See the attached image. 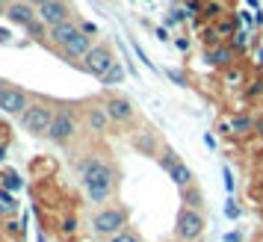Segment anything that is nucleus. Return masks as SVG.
<instances>
[{
    "instance_id": "obj_18",
    "label": "nucleus",
    "mask_w": 263,
    "mask_h": 242,
    "mask_svg": "<svg viewBox=\"0 0 263 242\" xmlns=\"http://www.w3.org/2000/svg\"><path fill=\"white\" fill-rule=\"evenodd\" d=\"M109 242H139L133 233H116V236H109Z\"/></svg>"
},
{
    "instance_id": "obj_13",
    "label": "nucleus",
    "mask_w": 263,
    "mask_h": 242,
    "mask_svg": "<svg viewBox=\"0 0 263 242\" xmlns=\"http://www.w3.org/2000/svg\"><path fill=\"white\" fill-rule=\"evenodd\" d=\"M92 50V42H89V36H86L83 30H80V36H74L68 45H65V53L68 56H86Z\"/></svg>"
},
{
    "instance_id": "obj_22",
    "label": "nucleus",
    "mask_w": 263,
    "mask_h": 242,
    "mask_svg": "<svg viewBox=\"0 0 263 242\" xmlns=\"http://www.w3.org/2000/svg\"><path fill=\"white\" fill-rule=\"evenodd\" d=\"M0 42H6V30H0Z\"/></svg>"
},
{
    "instance_id": "obj_23",
    "label": "nucleus",
    "mask_w": 263,
    "mask_h": 242,
    "mask_svg": "<svg viewBox=\"0 0 263 242\" xmlns=\"http://www.w3.org/2000/svg\"><path fill=\"white\" fill-rule=\"evenodd\" d=\"M3 92H6V86H3V80H0V95H3Z\"/></svg>"
},
{
    "instance_id": "obj_17",
    "label": "nucleus",
    "mask_w": 263,
    "mask_h": 242,
    "mask_svg": "<svg viewBox=\"0 0 263 242\" xmlns=\"http://www.w3.org/2000/svg\"><path fill=\"white\" fill-rule=\"evenodd\" d=\"M228 56H231L228 50H213V53H210V62H219V65H222V62H228Z\"/></svg>"
},
{
    "instance_id": "obj_19",
    "label": "nucleus",
    "mask_w": 263,
    "mask_h": 242,
    "mask_svg": "<svg viewBox=\"0 0 263 242\" xmlns=\"http://www.w3.org/2000/svg\"><path fill=\"white\" fill-rule=\"evenodd\" d=\"M83 33L86 36H95V24H83Z\"/></svg>"
},
{
    "instance_id": "obj_3",
    "label": "nucleus",
    "mask_w": 263,
    "mask_h": 242,
    "mask_svg": "<svg viewBox=\"0 0 263 242\" xmlns=\"http://www.w3.org/2000/svg\"><path fill=\"white\" fill-rule=\"evenodd\" d=\"M116 65V59H112V53H109V48H104V45H98V48H92L89 53H86V68L92 74H98L101 80L109 74V68Z\"/></svg>"
},
{
    "instance_id": "obj_11",
    "label": "nucleus",
    "mask_w": 263,
    "mask_h": 242,
    "mask_svg": "<svg viewBox=\"0 0 263 242\" xmlns=\"http://www.w3.org/2000/svg\"><path fill=\"white\" fill-rule=\"evenodd\" d=\"M107 115L112 121H127L133 115V107L121 97H112V100H107Z\"/></svg>"
},
{
    "instance_id": "obj_5",
    "label": "nucleus",
    "mask_w": 263,
    "mask_h": 242,
    "mask_svg": "<svg viewBox=\"0 0 263 242\" xmlns=\"http://www.w3.org/2000/svg\"><path fill=\"white\" fill-rule=\"evenodd\" d=\"M204 230V218L195 213V210H183L178 216V236L183 239H195V236H201Z\"/></svg>"
},
{
    "instance_id": "obj_14",
    "label": "nucleus",
    "mask_w": 263,
    "mask_h": 242,
    "mask_svg": "<svg viewBox=\"0 0 263 242\" xmlns=\"http://www.w3.org/2000/svg\"><path fill=\"white\" fill-rule=\"evenodd\" d=\"M107 109H92V112H89V124H92V127H95V130H104V127H107Z\"/></svg>"
},
{
    "instance_id": "obj_8",
    "label": "nucleus",
    "mask_w": 263,
    "mask_h": 242,
    "mask_svg": "<svg viewBox=\"0 0 263 242\" xmlns=\"http://www.w3.org/2000/svg\"><path fill=\"white\" fill-rule=\"evenodd\" d=\"M39 18H42L45 24L57 27V24H62V21H68V6H65L62 0H50V3H45V6L39 9Z\"/></svg>"
},
{
    "instance_id": "obj_10",
    "label": "nucleus",
    "mask_w": 263,
    "mask_h": 242,
    "mask_svg": "<svg viewBox=\"0 0 263 242\" xmlns=\"http://www.w3.org/2000/svg\"><path fill=\"white\" fill-rule=\"evenodd\" d=\"M6 18L15 21V24L30 27V24H33V6H30V3H12V6L6 9Z\"/></svg>"
},
{
    "instance_id": "obj_12",
    "label": "nucleus",
    "mask_w": 263,
    "mask_h": 242,
    "mask_svg": "<svg viewBox=\"0 0 263 242\" xmlns=\"http://www.w3.org/2000/svg\"><path fill=\"white\" fill-rule=\"evenodd\" d=\"M163 166H166V171H168V174H172V180L178 183V186H186V183L192 180V171L186 169L183 163H175V159H166Z\"/></svg>"
},
{
    "instance_id": "obj_7",
    "label": "nucleus",
    "mask_w": 263,
    "mask_h": 242,
    "mask_svg": "<svg viewBox=\"0 0 263 242\" xmlns=\"http://www.w3.org/2000/svg\"><path fill=\"white\" fill-rule=\"evenodd\" d=\"M48 136L53 139V142H65V139H71V136H74V118L65 112V109L53 115V124H50Z\"/></svg>"
},
{
    "instance_id": "obj_9",
    "label": "nucleus",
    "mask_w": 263,
    "mask_h": 242,
    "mask_svg": "<svg viewBox=\"0 0 263 242\" xmlns=\"http://www.w3.org/2000/svg\"><path fill=\"white\" fill-rule=\"evenodd\" d=\"M74 36H80V30L71 24V21H62V24H57V27H50V42H57V45H68Z\"/></svg>"
},
{
    "instance_id": "obj_4",
    "label": "nucleus",
    "mask_w": 263,
    "mask_h": 242,
    "mask_svg": "<svg viewBox=\"0 0 263 242\" xmlns=\"http://www.w3.org/2000/svg\"><path fill=\"white\" fill-rule=\"evenodd\" d=\"M121 225H124V213L121 210H104V213L95 216V233H101V236L121 233Z\"/></svg>"
},
{
    "instance_id": "obj_24",
    "label": "nucleus",
    "mask_w": 263,
    "mask_h": 242,
    "mask_svg": "<svg viewBox=\"0 0 263 242\" xmlns=\"http://www.w3.org/2000/svg\"><path fill=\"white\" fill-rule=\"evenodd\" d=\"M3 3H9V6H12V0H0V6H3Z\"/></svg>"
},
{
    "instance_id": "obj_1",
    "label": "nucleus",
    "mask_w": 263,
    "mask_h": 242,
    "mask_svg": "<svg viewBox=\"0 0 263 242\" xmlns=\"http://www.w3.org/2000/svg\"><path fill=\"white\" fill-rule=\"evenodd\" d=\"M83 183L92 201H107L109 192H112V171H109L107 163L89 159V163H83Z\"/></svg>"
},
{
    "instance_id": "obj_20",
    "label": "nucleus",
    "mask_w": 263,
    "mask_h": 242,
    "mask_svg": "<svg viewBox=\"0 0 263 242\" xmlns=\"http://www.w3.org/2000/svg\"><path fill=\"white\" fill-rule=\"evenodd\" d=\"M190 204H192V207H198V204H201V201H198V192H190Z\"/></svg>"
},
{
    "instance_id": "obj_15",
    "label": "nucleus",
    "mask_w": 263,
    "mask_h": 242,
    "mask_svg": "<svg viewBox=\"0 0 263 242\" xmlns=\"http://www.w3.org/2000/svg\"><path fill=\"white\" fill-rule=\"evenodd\" d=\"M121 77H124V68H121L119 62H116V65L109 68V74L104 77V83H107V86H112V83H121Z\"/></svg>"
},
{
    "instance_id": "obj_6",
    "label": "nucleus",
    "mask_w": 263,
    "mask_h": 242,
    "mask_svg": "<svg viewBox=\"0 0 263 242\" xmlns=\"http://www.w3.org/2000/svg\"><path fill=\"white\" fill-rule=\"evenodd\" d=\"M27 95L21 92V89H6L3 95H0V109L3 112H9V115H21V112H27Z\"/></svg>"
},
{
    "instance_id": "obj_2",
    "label": "nucleus",
    "mask_w": 263,
    "mask_h": 242,
    "mask_svg": "<svg viewBox=\"0 0 263 242\" xmlns=\"http://www.w3.org/2000/svg\"><path fill=\"white\" fill-rule=\"evenodd\" d=\"M53 115H57V112H50V107L33 104V107H27V112H24V127L30 133H48L50 124H53Z\"/></svg>"
},
{
    "instance_id": "obj_16",
    "label": "nucleus",
    "mask_w": 263,
    "mask_h": 242,
    "mask_svg": "<svg viewBox=\"0 0 263 242\" xmlns=\"http://www.w3.org/2000/svg\"><path fill=\"white\" fill-rule=\"evenodd\" d=\"M249 127H251V118H246V115H237V118H231V130H237V133L249 130Z\"/></svg>"
},
{
    "instance_id": "obj_21",
    "label": "nucleus",
    "mask_w": 263,
    "mask_h": 242,
    "mask_svg": "<svg viewBox=\"0 0 263 242\" xmlns=\"http://www.w3.org/2000/svg\"><path fill=\"white\" fill-rule=\"evenodd\" d=\"M27 3H30V6H39V9H42L45 3H50V0H27Z\"/></svg>"
}]
</instances>
